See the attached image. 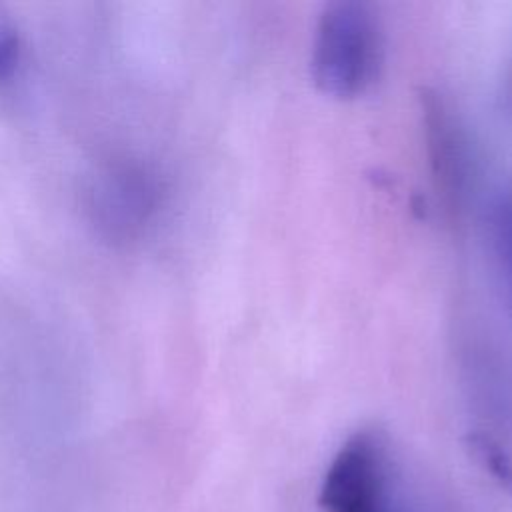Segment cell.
Masks as SVG:
<instances>
[{"label": "cell", "mask_w": 512, "mask_h": 512, "mask_svg": "<svg viewBox=\"0 0 512 512\" xmlns=\"http://www.w3.org/2000/svg\"><path fill=\"white\" fill-rule=\"evenodd\" d=\"M386 60L384 28L370 4H326L312 42L314 84L328 96L350 100L370 92Z\"/></svg>", "instance_id": "1"}, {"label": "cell", "mask_w": 512, "mask_h": 512, "mask_svg": "<svg viewBox=\"0 0 512 512\" xmlns=\"http://www.w3.org/2000/svg\"><path fill=\"white\" fill-rule=\"evenodd\" d=\"M422 126L428 162L438 194L450 208H458L470 180V158L464 130L454 110L436 94L422 92Z\"/></svg>", "instance_id": "3"}, {"label": "cell", "mask_w": 512, "mask_h": 512, "mask_svg": "<svg viewBox=\"0 0 512 512\" xmlns=\"http://www.w3.org/2000/svg\"><path fill=\"white\" fill-rule=\"evenodd\" d=\"M468 448L472 456L500 482V486L512 490V460L490 434L472 432L468 436Z\"/></svg>", "instance_id": "4"}, {"label": "cell", "mask_w": 512, "mask_h": 512, "mask_svg": "<svg viewBox=\"0 0 512 512\" xmlns=\"http://www.w3.org/2000/svg\"><path fill=\"white\" fill-rule=\"evenodd\" d=\"M18 62H20L18 32L8 22H0V80L10 78Z\"/></svg>", "instance_id": "5"}, {"label": "cell", "mask_w": 512, "mask_h": 512, "mask_svg": "<svg viewBox=\"0 0 512 512\" xmlns=\"http://www.w3.org/2000/svg\"><path fill=\"white\" fill-rule=\"evenodd\" d=\"M324 512H394L392 460L382 432H354L334 454L318 496Z\"/></svg>", "instance_id": "2"}]
</instances>
